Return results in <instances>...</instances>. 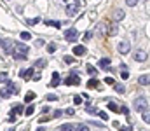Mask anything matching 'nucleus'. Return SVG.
I'll return each instance as SVG.
<instances>
[{
	"instance_id": "f03ea898",
	"label": "nucleus",
	"mask_w": 150,
	"mask_h": 131,
	"mask_svg": "<svg viewBox=\"0 0 150 131\" xmlns=\"http://www.w3.org/2000/svg\"><path fill=\"white\" fill-rule=\"evenodd\" d=\"M148 108V102H147V98H136L134 100V110H138V112H143Z\"/></svg>"
},
{
	"instance_id": "a878e982",
	"label": "nucleus",
	"mask_w": 150,
	"mask_h": 131,
	"mask_svg": "<svg viewBox=\"0 0 150 131\" xmlns=\"http://www.w3.org/2000/svg\"><path fill=\"white\" fill-rule=\"evenodd\" d=\"M19 37H21L23 40H30V39H32V33H28V32H21Z\"/></svg>"
},
{
	"instance_id": "4be33fe9",
	"label": "nucleus",
	"mask_w": 150,
	"mask_h": 131,
	"mask_svg": "<svg viewBox=\"0 0 150 131\" xmlns=\"http://www.w3.org/2000/svg\"><path fill=\"white\" fill-rule=\"evenodd\" d=\"M33 112H35V107H33V105H28V107L24 108L23 114H24V115H33Z\"/></svg>"
},
{
	"instance_id": "393cba45",
	"label": "nucleus",
	"mask_w": 150,
	"mask_h": 131,
	"mask_svg": "<svg viewBox=\"0 0 150 131\" xmlns=\"http://www.w3.org/2000/svg\"><path fill=\"white\" fill-rule=\"evenodd\" d=\"M87 87H91V89H94V87H98V80H96V79H91L89 82H87Z\"/></svg>"
},
{
	"instance_id": "f257e3e1",
	"label": "nucleus",
	"mask_w": 150,
	"mask_h": 131,
	"mask_svg": "<svg viewBox=\"0 0 150 131\" xmlns=\"http://www.w3.org/2000/svg\"><path fill=\"white\" fill-rule=\"evenodd\" d=\"M0 47L4 49V52L5 54H11V52H14V42L9 39H2L0 40Z\"/></svg>"
},
{
	"instance_id": "0eeeda50",
	"label": "nucleus",
	"mask_w": 150,
	"mask_h": 131,
	"mask_svg": "<svg viewBox=\"0 0 150 131\" xmlns=\"http://www.w3.org/2000/svg\"><path fill=\"white\" fill-rule=\"evenodd\" d=\"M77 11H79V5H77V4H70V5H66V16L68 17L75 16Z\"/></svg>"
},
{
	"instance_id": "ddd939ff",
	"label": "nucleus",
	"mask_w": 150,
	"mask_h": 131,
	"mask_svg": "<svg viewBox=\"0 0 150 131\" xmlns=\"http://www.w3.org/2000/svg\"><path fill=\"white\" fill-rule=\"evenodd\" d=\"M24 110H23V107H21V105H12L11 107V115H19V114H23Z\"/></svg>"
},
{
	"instance_id": "2f4dec72",
	"label": "nucleus",
	"mask_w": 150,
	"mask_h": 131,
	"mask_svg": "<svg viewBox=\"0 0 150 131\" xmlns=\"http://www.w3.org/2000/svg\"><path fill=\"white\" fill-rule=\"evenodd\" d=\"M86 112H89V114H96V112H98V108H96V107H87Z\"/></svg>"
},
{
	"instance_id": "e433bc0d",
	"label": "nucleus",
	"mask_w": 150,
	"mask_h": 131,
	"mask_svg": "<svg viewBox=\"0 0 150 131\" xmlns=\"http://www.w3.org/2000/svg\"><path fill=\"white\" fill-rule=\"evenodd\" d=\"M47 51L54 52V51H56V44H49V46H47Z\"/></svg>"
},
{
	"instance_id": "dca6fc26",
	"label": "nucleus",
	"mask_w": 150,
	"mask_h": 131,
	"mask_svg": "<svg viewBox=\"0 0 150 131\" xmlns=\"http://www.w3.org/2000/svg\"><path fill=\"white\" fill-rule=\"evenodd\" d=\"M35 98H37V94H35L33 91H28L26 94H24V102H26V103H32Z\"/></svg>"
},
{
	"instance_id": "b1692460",
	"label": "nucleus",
	"mask_w": 150,
	"mask_h": 131,
	"mask_svg": "<svg viewBox=\"0 0 150 131\" xmlns=\"http://www.w3.org/2000/svg\"><path fill=\"white\" fill-rule=\"evenodd\" d=\"M33 75H35L33 68H30V70H24V79H32Z\"/></svg>"
},
{
	"instance_id": "39448f33",
	"label": "nucleus",
	"mask_w": 150,
	"mask_h": 131,
	"mask_svg": "<svg viewBox=\"0 0 150 131\" xmlns=\"http://www.w3.org/2000/svg\"><path fill=\"white\" fill-rule=\"evenodd\" d=\"M77 35H79V32L75 28H68L65 32V39L68 40V42H73V40H77Z\"/></svg>"
},
{
	"instance_id": "412c9836",
	"label": "nucleus",
	"mask_w": 150,
	"mask_h": 131,
	"mask_svg": "<svg viewBox=\"0 0 150 131\" xmlns=\"http://www.w3.org/2000/svg\"><path fill=\"white\" fill-rule=\"evenodd\" d=\"M141 86H148V74H145V75H141L140 77V80H138Z\"/></svg>"
},
{
	"instance_id": "6ab92c4d",
	"label": "nucleus",
	"mask_w": 150,
	"mask_h": 131,
	"mask_svg": "<svg viewBox=\"0 0 150 131\" xmlns=\"http://www.w3.org/2000/svg\"><path fill=\"white\" fill-rule=\"evenodd\" d=\"M59 131H75V126L70 124V122H66V124H63L61 128H59Z\"/></svg>"
},
{
	"instance_id": "de8ad7c7",
	"label": "nucleus",
	"mask_w": 150,
	"mask_h": 131,
	"mask_svg": "<svg viewBox=\"0 0 150 131\" xmlns=\"http://www.w3.org/2000/svg\"><path fill=\"white\" fill-rule=\"evenodd\" d=\"M121 131H131V126L129 128H121Z\"/></svg>"
},
{
	"instance_id": "a19ab883",
	"label": "nucleus",
	"mask_w": 150,
	"mask_h": 131,
	"mask_svg": "<svg viewBox=\"0 0 150 131\" xmlns=\"http://www.w3.org/2000/svg\"><path fill=\"white\" fill-rule=\"evenodd\" d=\"M80 102H82V100H80V96H73V103H75V105H79Z\"/></svg>"
},
{
	"instance_id": "bb28decb",
	"label": "nucleus",
	"mask_w": 150,
	"mask_h": 131,
	"mask_svg": "<svg viewBox=\"0 0 150 131\" xmlns=\"http://www.w3.org/2000/svg\"><path fill=\"white\" fill-rule=\"evenodd\" d=\"M141 114H143V121H145V122H148V121H150V112H148V108H147V110H143Z\"/></svg>"
},
{
	"instance_id": "f704fd0d",
	"label": "nucleus",
	"mask_w": 150,
	"mask_h": 131,
	"mask_svg": "<svg viewBox=\"0 0 150 131\" xmlns=\"http://www.w3.org/2000/svg\"><path fill=\"white\" fill-rule=\"evenodd\" d=\"M63 61L66 63V65H70V63H73V58H72V56H65V58H63Z\"/></svg>"
},
{
	"instance_id": "09e8293b",
	"label": "nucleus",
	"mask_w": 150,
	"mask_h": 131,
	"mask_svg": "<svg viewBox=\"0 0 150 131\" xmlns=\"http://www.w3.org/2000/svg\"><path fill=\"white\" fill-rule=\"evenodd\" d=\"M37 131H46V128H44V126H40V128H39Z\"/></svg>"
},
{
	"instance_id": "49530a36",
	"label": "nucleus",
	"mask_w": 150,
	"mask_h": 131,
	"mask_svg": "<svg viewBox=\"0 0 150 131\" xmlns=\"http://www.w3.org/2000/svg\"><path fill=\"white\" fill-rule=\"evenodd\" d=\"M63 114V112H61V110H56V112H54V117H59V115Z\"/></svg>"
},
{
	"instance_id": "9b49d317",
	"label": "nucleus",
	"mask_w": 150,
	"mask_h": 131,
	"mask_svg": "<svg viewBox=\"0 0 150 131\" xmlns=\"http://www.w3.org/2000/svg\"><path fill=\"white\" fill-rule=\"evenodd\" d=\"M126 17V12L122 11V9H115V12H114V19L115 21H121V19H124Z\"/></svg>"
},
{
	"instance_id": "6e6552de",
	"label": "nucleus",
	"mask_w": 150,
	"mask_h": 131,
	"mask_svg": "<svg viewBox=\"0 0 150 131\" xmlns=\"http://www.w3.org/2000/svg\"><path fill=\"white\" fill-rule=\"evenodd\" d=\"M133 58L136 61H145V59H147V52H145L143 49H138V51L133 54Z\"/></svg>"
},
{
	"instance_id": "4c0bfd02",
	"label": "nucleus",
	"mask_w": 150,
	"mask_h": 131,
	"mask_svg": "<svg viewBox=\"0 0 150 131\" xmlns=\"http://www.w3.org/2000/svg\"><path fill=\"white\" fill-rule=\"evenodd\" d=\"M91 37H92V33H91V32H86V33H84V39H82V40H86V42H87V40L91 39Z\"/></svg>"
},
{
	"instance_id": "c85d7f7f",
	"label": "nucleus",
	"mask_w": 150,
	"mask_h": 131,
	"mask_svg": "<svg viewBox=\"0 0 150 131\" xmlns=\"http://www.w3.org/2000/svg\"><path fill=\"white\" fill-rule=\"evenodd\" d=\"M75 131H89V126L87 124H80V126L75 128Z\"/></svg>"
},
{
	"instance_id": "c756f323",
	"label": "nucleus",
	"mask_w": 150,
	"mask_h": 131,
	"mask_svg": "<svg viewBox=\"0 0 150 131\" xmlns=\"http://www.w3.org/2000/svg\"><path fill=\"white\" fill-rule=\"evenodd\" d=\"M87 74L94 77V75H96V68H94V67H91V65H87Z\"/></svg>"
},
{
	"instance_id": "79ce46f5",
	"label": "nucleus",
	"mask_w": 150,
	"mask_h": 131,
	"mask_svg": "<svg viewBox=\"0 0 150 131\" xmlns=\"http://www.w3.org/2000/svg\"><path fill=\"white\" fill-rule=\"evenodd\" d=\"M105 82H107V84H114V82H115V80L112 79V77H107V79H105Z\"/></svg>"
},
{
	"instance_id": "5701e85b",
	"label": "nucleus",
	"mask_w": 150,
	"mask_h": 131,
	"mask_svg": "<svg viewBox=\"0 0 150 131\" xmlns=\"http://www.w3.org/2000/svg\"><path fill=\"white\" fill-rule=\"evenodd\" d=\"M46 25H49V26H54V28H61V21H46Z\"/></svg>"
},
{
	"instance_id": "ea45409f",
	"label": "nucleus",
	"mask_w": 150,
	"mask_h": 131,
	"mask_svg": "<svg viewBox=\"0 0 150 131\" xmlns=\"http://www.w3.org/2000/svg\"><path fill=\"white\" fill-rule=\"evenodd\" d=\"M4 80H7V74H5V72L0 74V82H4Z\"/></svg>"
},
{
	"instance_id": "f3484780",
	"label": "nucleus",
	"mask_w": 150,
	"mask_h": 131,
	"mask_svg": "<svg viewBox=\"0 0 150 131\" xmlns=\"http://www.w3.org/2000/svg\"><path fill=\"white\" fill-rule=\"evenodd\" d=\"M98 65L101 67V68H105V70H107V68L110 67V59H108V58H103V59H99V63H98Z\"/></svg>"
},
{
	"instance_id": "c9c22d12",
	"label": "nucleus",
	"mask_w": 150,
	"mask_h": 131,
	"mask_svg": "<svg viewBox=\"0 0 150 131\" xmlns=\"http://www.w3.org/2000/svg\"><path fill=\"white\" fill-rule=\"evenodd\" d=\"M126 4H127L129 7H134L136 4H138V0H126Z\"/></svg>"
},
{
	"instance_id": "7ed1b4c3",
	"label": "nucleus",
	"mask_w": 150,
	"mask_h": 131,
	"mask_svg": "<svg viewBox=\"0 0 150 131\" xmlns=\"http://www.w3.org/2000/svg\"><path fill=\"white\" fill-rule=\"evenodd\" d=\"M117 49H119V52H121V54H127V52L131 51V42H129V40H121Z\"/></svg>"
},
{
	"instance_id": "1a4fd4ad",
	"label": "nucleus",
	"mask_w": 150,
	"mask_h": 131,
	"mask_svg": "<svg viewBox=\"0 0 150 131\" xmlns=\"http://www.w3.org/2000/svg\"><path fill=\"white\" fill-rule=\"evenodd\" d=\"M86 52H87V49L84 46H75L73 47V54H75V56H84Z\"/></svg>"
},
{
	"instance_id": "58836bf2",
	"label": "nucleus",
	"mask_w": 150,
	"mask_h": 131,
	"mask_svg": "<svg viewBox=\"0 0 150 131\" xmlns=\"http://www.w3.org/2000/svg\"><path fill=\"white\" fill-rule=\"evenodd\" d=\"M47 100H49V102H56L58 96H56V94H47Z\"/></svg>"
},
{
	"instance_id": "aec40b11",
	"label": "nucleus",
	"mask_w": 150,
	"mask_h": 131,
	"mask_svg": "<svg viewBox=\"0 0 150 131\" xmlns=\"http://www.w3.org/2000/svg\"><path fill=\"white\" fill-rule=\"evenodd\" d=\"M46 65H47L46 58H40V59H37V61H35V67H37V68H42V67H46Z\"/></svg>"
},
{
	"instance_id": "a18cd8bd",
	"label": "nucleus",
	"mask_w": 150,
	"mask_h": 131,
	"mask_svg": "<svg viewBox=\"0 0 150 131\" xmlns=\"http://www.w3.org/2000/svg\"><path fill=\"white\" fill-rule=\"evenodd\" d=\"M42 114L46 115V114H49V107H46V108H42Z\"/></svg>"
},
{
	"instance_id": "c03bdc74",
	"label": "nucleus",
	"mask_w": 150,
	"mask_h": 131,
	"mask_svg": "<svg viewBox=\"0 0 150 131\" xmlns=\"http://www.w3.org/2000/svg\"><path fill=\"white\" fill-rule=\"evenodd\" d=\"M73 114H75L73 108H68V110H66V115H73Z\"/></svg>"
},
{
	"instance_id": "37998d69",
	"label": "nucleus",
	"mask_w": 150,
	"mask_h": 131,
	"mask_svg": "<svg viewBox=\"0 0 150 131\" xmlns=\"http://www.w3.org/2000/svg\"><path fill=\"white\" fill-rule=\"evenodd\" d=\"M121 77H122V79H127V77H129V72H126V70H124V72L121 74Z\"/></svg>"
},
{
	"instance_id": "7c9ffc66",
	"label": "nucleus",
	"mask_w": 150,
	"mask_h": 131,
	"mask_svg": "<svg viewBox=\"0 0 150 131\" xmlns=\"http://www.w3.org/2000/svg\"><path fill=\"white\" fill-rule=\"evenodd\" d=\"M96 114H98V115H99V117H101L103 121H107V119H108V115H107V112H101V110H98Z\"/></svg>"
},
{
	"instance_id": "20e7f679",
	"label": "nucleus",
	"mask_w": 150,
	"mask_h": 131,
	"mask_svg": "<svg viewBox=\"0 0 150 131\" xmlns=\"http://www.w3.org/2000/svg\"><path fill=\"white\" fill-rule=\"evenodd\" d=\"M14 52H19V54H24V56H26V52H30V47L21 44V42H16V44H14Z\"/></svg>"
},
{
	"instance_id": "cd10ccee",
	"label": "nucleus",
	"mask_w": 150,
	"mask_h": 131,
	"mask_svg": "<svg viewBox=\"0 0 150 131\" xmlns=\"http://www.w3.org/2000/svg\"><path fill=\"white\" fill-rule=\"evenodd\" d=\"M115 91H117V93H121V94H122V93L126 91V87H124V84H115Z\"/></svg>"
},
{
	"instance_id": "423d86ee",
	"label": "nucleus",
	"mask_w": 150,
	"mask_h": 131,
	"mask_svg": "<svg viewBox=\"0 0 150 131\" xmlns=\"http://www.w3.org/2000/svg\"><path fill=\"white\" fill-rule=\"evenodd\" d=\"M65 84L66 86H79L80 84V79H79V75H68L65 79Z\"/></svg>"
},
{
	"instance_id": "2eb2a0df",
	"label": "nucleus",
	"mask_w": 150,
	"mask_h": 131,
	"mask_svg": "<svg viewBox=\"0 0 150 131\" xmlns=\"http://www.w3.org/2000/svg\"><path fill=\"white\" fill-rule=\"evenodd\" d=\"M11 94H12V93H11L9 87H2V89H0V96H2V100H7Z\"/></svg>"
},
{
	"instance_id": "473e14b6",
	"label": "nucleus",
	"mask_w": 150,
	"mask_h": 131,
	"mask_svg": "<svg viewBox=\"0 0 150 131\" xmlns=\"http://www.w3.org/2000/svg\"><path fill=\"white\" fill-rule=\"evenodd\" d=\"M39 21H40V19H39V17H33V19H28V21H26V23H28L30 26H32V25H37V23H39Z\"/></svg>"
},
{
	"instance_id": "72a5a7b5",
	"label": "nucleus",
	"mask_w": 150,
	"mask_h": 131,
	"mask_svg": "<svg viewBox=\"0 0 150 131\" xmlns=\"http://www.w3.org/2000/svg\"><path fill=\"white\" fill-rule=\"evenodd\" d=\"M119 114H124V115H129V110H127V107H121V110H119Z\"/></svg>"
},
{
	"instance_id": "f8f14e48",
	"label": "nucleus",
	"mask_w": 150,
	"mask_h": 131,
	"mask_svg": "<svg viewBox=\"0 0 150 131\" xmlns=\"http://www.w3.org/2000/svg\"><path fill=\"white\" fill-rule=\"evenodd\" d=\"M107 28H108V23H99L98 25V33L99 35H103V37H107Z\"/></svg>"
},
{
	"instance_id": "4468645a",
	"label": "nucleus",
	"mask_w": 150,
	"mask_h": 131,
	"mask_svg": "<svg viewBox=\"0 0 150 131\" xmlns=\"http://www.w3.org/2000/svg\"><path fill=\"white\" fill-rule=\"evenodd\" d=\"M59 84V74L58 72H52V80H51V87H56V86Z\"/></svg>"
},
{
	"instance_id": "a211bd4d",
	"label": "nucleus",
	"mask_w": 150,
	"mask_h": 131,
	"mask_svg": "<svg viewBox=\"0 0 150 131\" xmlns=\"http://www.w3.org/2000/svg\"><path fill=\"white\" fill-rule=\"evenodd\" d=\"M108 108L112 110V112H115V114H119V110H121V105H117V103L110 102V103H108Z\"/></svg>"
},
{
	"instance_id": "9d476101",
	"label": "nucleus",
	"mask_w": 150,
	"mask_h": 131,
	"mask_svg": "<svg viewBox=\"0 0 150 131\" xmlns=\"http://www.w3.org/2000/svg\"><path fill=\"white\" fill-rule=\"evenodd\" d=\"M119 28H117V25H108V28H107V37H114L117 35Z\"/></svg>"
}]
</instances>
